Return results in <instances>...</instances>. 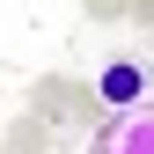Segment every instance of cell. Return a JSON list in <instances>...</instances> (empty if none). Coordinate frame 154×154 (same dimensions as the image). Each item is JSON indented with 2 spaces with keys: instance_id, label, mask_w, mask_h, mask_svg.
<instances>
[{
  "instance_id": "1",
  "label": "cell",
  "mask_w": 154,
  "mask_h": 154,
  "mask_svg": "<svg viewBox=\"0 0 154 154\" xmlns=\"http://www.w3.org/2000/svg\"><path fill=\"white\" fill-rule=\"evenodd\" d=\"M29 118H44V125H95L103 118V95H95V81L44 73V81L29 88Z\"/></svg>"
},
{
  "instance_id": "2",
  "label": "cell",
  "mask_w": 154,
  "mask_h": 154,
  "mask_svg": "<svg viewBox=\"0 0 154 154\" xmlns=\"http://www.w3.org/2000/svg\"><path fill=\"white\" fill-rule=\"evenodd\" d=\"M88 154H154V103L118 110V118H110V125L88 140Z\"/></svg>"
},
{
  "instance_id": "3",
  "label": "cell",
  "mask_w": 154,
  "mask_h": 154,
  "mask_svg": "<svg viewBox=\"0 0 154 154\" xmlns=\"http://www.w3.org/2000/svg\"><path fill=\"white\" fill-rule=\"evenodd\" d=\"M95 95H103V110H140L147 95H154V73L140 59H110L103 73H95Z\"/></svg>"
},
{
  "instance_id": "4",
  "label": "cell",
  "mask_w": 154,
  "mask_h": 154,
  "mask_svg": "<svg viewBox=\"0 0 154 154\" xmlns=\"http://www.w3.org/2000/svg\"><path fill=\"white\" fill-rule=\"evenodd\" d=\"M0 154H44V118H15L8 140H0Z\"/></svg>"
},
{
  "instance_id": "5",
  "label": "cell",
  "mask_w": 154,
  "mask_h": 154,
  "mask_svg": "<svg viewBox=\"0 0 154 154\" xmlns=\"http://www.w3.org/2000/svg\"><path fill=\"white\" fill-rule=\"evenodd\" d=\"M81 15H95V22H132V0H81Z\"/></svg>"
},
{
  "instance_id": "6",
  "label": "cell",
  "mask_w": 154,
  "mask_h": 154,
  "mask_svg": "<svg viewBox=\"0 0 154 154\" xmlns=\"http://www.w3.org/2000/svg\"><path fill=\"white\" fill-rule=\"evenodd\" d=\"M132 22H140V29L154 37V0H132Z\"/></svg>"
}]
</instances>
